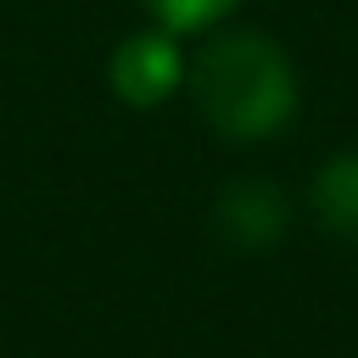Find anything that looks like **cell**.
<instances>
[{
  "instance_id": "cell-1",
  "label": "cell",
  "mask_w": 358,
  "mask_h": 358,
  "mask_svg": "<svg viewBox=\"0 0 358 358\" xmlns=\"http://www.w3.org/2000/svg\"><path fill=\"white\" fill-rule=\"evenodd\" d=\"M196 101L213 129H224L235 140H263L291 117L296 78H291V62L268 39L224 34L196 62Z\"/></svg>"
},
{
  "instance_id": "cell-2",
  "label": "cell",
  "mask_w": 358,
  "mask_h": 358,
  "mask_svg": "<svg viewBox=\"0 0 358 358\" xmlns=\"http://www.w3.org/2000/svg\"><path fill=\"white\" fill-rule=\"evenodd\" d=\"M173 84H179V50H173V39H162V34H134V39L117 45V56H112V90H117L123 101L157 106Z\"/></svg>"
},
{
  "instance_id": "cell-3",
  "label": "cell",
  "mask_w": 358,
  "mask_h": 358,
  "mask_svg": "<svg viewBox=\"0 0 358 358\" xmlns=\"http://www.w3.org/2000/svg\"><path fill=\"white\" fill-rule=\"evenodd\" d=\"M313 207H319V218H324L341 241H358V151L336 157V162L319 173Z\"/></svg>"
},
{
  "instance_id": "cell-4",
  "label": "cell",
  "mask_w": 358,
  "mask_h": 358,
  "mask_svg": "<svg viewBox=\"0 0 358 358\" xmlns=\"http://www.w3.org/2000/svg\"><path fill=\"white\" fill-rule=\"evenodd\" d=\"M224 224H229V235L246 241V246L274 241V229H280L274 190H268V185H235V190L224 196Z\"/></svg>"
},
{
  "instance_id": "cell-5",
  "label": "cell",
  "mask_w": 358,
  "mask_h": 358,
  "mask_svg": "<svg viewBox=\"0 0 358 358\" xmlns=\"http://www.w3.org/2000/svg\"><path fill=\"white\" fill-rule=\"evenodd\" d=\"M145 11L168 28H207L235 11V0H145Z\"/></svg>"
}]
</instances>
